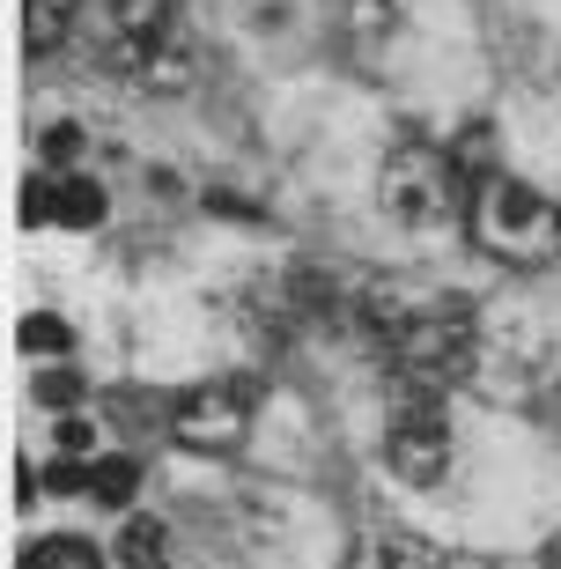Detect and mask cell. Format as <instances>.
Returning a JSON list of instances; mask_svg holds the SVG:
<instances>
[{
  "label": "cell",
  "mask_w": 561,
  "mask_h": 569,
  "mask_svg": "<svg viewBox=\"0 0 561 569\" xmlns=\"http://www.w3.org/2000/svg\"><path fill=\"white\" fill-rule=\"evenodd\" d=\"M163 429L186 451H237L251 429V385L237 378H214V385H192V392H178L163 415Z\"/></svg>",
  "instance_id": "4"
},
{
  "label": "cell",
  "mask_w": 561,
  "mask_h": 569,
  "mask_svg": "<svg viewBox=\"0 0 561 569\" xmlns=\"http://www.w3.org/2000/svg\"><path fill=\"white\" fill-rule=\"evenodd\" d=\"M104 186H97V178H67L60 170V230H97V222H104Z\"/></svg>",
  "instance_id": "9"
},
{
  "label": "cell",
  "mask_w": 561,
  "mask_h": 569,
  "mask_svg": "<svg viewBox=\"0 0 561 569\" xmlns=\"http://www.w3.org/2000/svg\"><path fill=\"white\" fill-rule=\"evenodd\" d=\"M38 400L67 415V407H82V400H89V385L74 378V370H38Z\"/></svg>",
  "instance_id": "17"
},
{
  "label": "cell",
  "mask_w": 561,
  "mask_h": 569,
  "mask_svg": "<svg viewBox=\"0 0 561 569\" xmlns=\"http://www.w3.org/2000/svg\"><path fill=\"white\" fill-rule=\"evenodd\" d=\"M22 569H104V555L89 548V540H74V532H60V540H38V548L22 555Z\"/></svg>",
  "instance_id": "12"
},
{
  "label": "cell",
  "mask_w": 561,
  "mask_h": 569,
  "mask_svg": "<svg viewBox=\"0 0 561 569\" xmlns=\"http://www.w3.org/2000/svg\"><path fill=\"white\" fill-rule=\"evenodd\" d=\"M89 443H97V422H89V415H67V422H60V451H74V459H82Z\"/></svg>",
  "instance_id": "18"
},
{
  "label": "cell",
  "mask_w": 561,
  "mask_h": 569,
  "mask_svg": "<svg viewBox=\"0 0 561 569\" xmlns=\"http://www.w3.org/2000/svg\"><path fill=\"white\" fill-rule=\"evenodd\" d=\"M377 200H384V214H392L399 230H451V222H465V208H473V178L458 170L451 148L407 141L377 170Z\"/></svg>",
  "instance_id": "3"
},
{
  "label": "cell",
  "mask_w": 561,
  "mask_h": 569,
  "mask_svg": "<svg viewBox=\"0 0 561 569\" xmlns=\"http://www.w3.org/2000/svg\"><path fill=\"white\" fill-rule=\"evenodd\" d=\"M465 230H473V244L488 259H502V267H547V259H561V208L540 186L510 178V170H480L473 178Z\"/></svg>",
  "instance_id": "1"
},
{
  "label": "cell",
  "mask_w": 561,
  "mask_h": 569,
  "mask_svg": "<svg viewBox=\"0 0 561 569\" xmlns=\"http://www.w3.org/2000/svg\"><path fill=\"white\" fill-rule=\"evenodd\" d=\"M119 562L126 569H170V540L156 518H133V526L119 532Z\"/></svg>",
  "instance_id": "11"
},
{
  "label": "cell",
  "mask_w": 561,
  "mask_h": 569,
  "mask_svg": "<svg viewBox=\"0 0 561 569\" xmlns=\"http://www.w3.org/2000/svg\"><path fill=\"white\" fill-rule=\"evenodd\" d=\"M111 30H119L126 60H141L170 38V0H111Z\"/></svg>",
  "instance_id": "7"
},
{
  "label": "cell",
  "mask_w": 561,
  "mask_h": 569,
  "mask_svg": "<svg viewBox=\"0 0 561 569\" xmlns=\"http://www.w3.org/2000/svg\"><path fill=\"white\" fill-rule=\"evenodd\" d=\"M16 340H22V356H67V348H74V333H67V326H60V318H22V326H16Z\"/></svg>",
  "instance_id": "14"
},
{
  "label": "cell",
  "mask_w": 561,
  "mask_h": 569,
  "mask_svg": "<svg viewBox=\"0 0 561 569\" xmlns=\"http://www.w3.org/2000/svg\"><path fill=\"white\" fill-rule=\"evenodd\" d=\"M547 407H554V429H561V385H554V400H547Z\"/></svg>",
  "instance_id": "21"
},
{
  "label": "cell",
  "mask_w": 561,
  "mask_h": 569,
  "mask_svg": "<svg viewBox=\"0 0 561 569\" xmlns=\"http://www.w3.org/2000/svg\"><path fill=\"white\" fill-rule=\"evenodd\" d=\"M74 148H82V133H74V127H52V133H44V163H74Z\"/></svg>",
  "instance_id": "19"
},
{
  "label": "cell",
  "mask_w": 561,
  "mask_h": 569,
  "mask_svg": "<svg viewBox=\"0 0 561 569\" xmlns=\"http://www.w3.org/2000/svg\"><path fill=\"white\" fill-rule=\"evenodd\" d=\"M89 496H97V503L104 510H126L133 503V496H141V459H97V481H89Z\"/></svg>",
  "instance_id": "10"
},
{
  "label": "cell",
  "mask_w": 561,
  "mask_h": 569,
  "mask_svg": "<svg viewBox=\"0 0 561 569\" xmlns=\"http://www.w3.org/2000/svg\"><path fill=\"white\" fill-rule=\"evenodd\" d=\"M89 481H97V466H82L74 451H60V459L44 466V488L52 496H89Z\"/></svg>",
  "instance_id": "16"
},
{
  "label": "cell",
  "mask_w": 561,
  "mask_h": 569,
  "mask_svg": "<svg viewBox=\"0 0 561 569\" xmlns=\"http://www.w3.org/2000/svg\"><path fill=\"white\" fill-rule=\"evenodd\" d=\"M30 496H38V466L22 459V466H16V503H30Z\"/></svg>",
  "instance_id": "20"
},
{
  "label": "cell",
  "mask_w": 561,
  "mask_h": 569,
  "mask_svg": "<svg viewBox=\"0 0 561 569\" xmlns=\"http://www.w3.org/2000/svg\"><path fill=\"white\" fill-rule=\"evenodd\" d=\"M384 466H392L407 488L443 481V466H451V415H443V400L407 392V407L384 422Z\"/></svg>",
  "instance_id": "5"
},
{
  "label": "cell",
  "mask_w": 561,
  "mask_h": 569,
  "mask_svg": "<svg viewBox=\"0 0 561 569\" xmlns=\"http://www.w3.org/2000/svg\"><path fill=\"white\" fill-rule=\"evenodd\" d=\"M141 82L148 89H186L192 82V52L178 38H163L156 52H141Z\"/></svg>",
  "instance_id": "13"
},
{
  "label": "cell",
  "mask_w": 561,
  "mask_h": 569,
  "mask_svg": "<svg viewBox=\"0 0 561 569\" xmlns=\"http://www.w3.org/2000/svg\"><path fill=\"white\" fill-rule=\"evenodd\" d=\"M384 362H392V378L407 385V392L443 400L451 385L473 378V362H480V318H473V303H414L407 326H399V340L384 348Z\"/></svg>",
  "instance_id": "2"
},
{
  "label": "cell",
  "mask_w": 561,
  "mask_h": 569,
  "mask_svg": "<svg viewBox=\"0 0 561 569\" xmlns=\"http://www.w3.org/2000/svg\"><path fill=\"white\" fill-rule=\"evenodd\" d=\"M22 222L38 230V222H60V170H38L30 186H22Z\"/></svg>",
  "instance_id": "15"
},
{
  "label": "cell",
  "mask_w": 561,
  "mask_h": 569,
  "mask_svg": "<svg viewBox=\"0 0 561 569\" xmlns=\"http://www.w3.org/2000/svg\"><path fill=\"white\" fill-rule=\"evenodd\" d=\"M74 8H82V0H30V8H22V38H30V60L60 52V38L74 30Z\"/></svg>",
  "instance_id": "8"
},
{
  "label": "cell",
  "mask_w": 561,
  "mask_h": 569,
  "mask_svg": "<svg viewBox=\"0 0 561 569\" xmlns=\"http://www.w3.org/2000/svg\"><path fill=\"white\" fill-rule=\"evenodd\" d=\"M348 569H443V555L399 526H370V532H354Z\"/></svg>",
  "instance_id": "6"
}]
</instances>
